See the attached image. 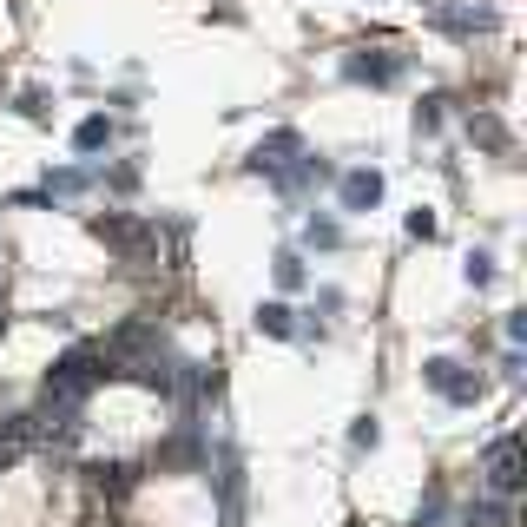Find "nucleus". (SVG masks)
Wrapping results in <instances>:
<instances>
[{
	"instance_id": "nucleus-5",
	"label": "nucleus",
	"mask_w": 527,
	"mask_h": 527,
	"mask_svg": "<svg viewBox=\"0 0 527 527\" xmlns=\"http://www.w3.org/2000/svg\"><path fill=\"white\" fill-rule=\"evenodd\" d=\"M257 330H264V336H290V310L284 304H264V310H257Z\"/></svg>"
},
{
	"instance_id": "nucleus-6",
	"label": "nucleus",
	"mask_w": 527,
	"mask_h": 527,
	"mask_svg": "<svg viewBox=\"0 0 527 527\" xmlns=\"http://www.w3.org/2000/svg\"><path fill=\"white\" fill-rule=\"evenodd\" d=\"M277 284H284V290H297V284H304V264H297V251H284V257H277Z\"/></svg>"
},
{
	"instance_id": "nucleus-3",
	"label": "nucleus",
	"mask_w": 527,
	"mask_h": 527,
	"mask_svg": "<svg viewBox=\"0 0 527 527\" xmlns=\"http://www.w3.org/2000/svg\"><path fill=\"white\" fill-rule=\"evenodd\" d=\"M514 481H521V475H514V442H495V448H488V488L508 495Z\"/></svg>"
},
{
	"instance_id": "nucleus-4",
	"label": "nucleus",
	"mask_w": 527,
	"mask_h": 527,
	"mask_svg": "<svg viewBox=\"0 0 527 527\" xmlns=\"http://www.w3.org/2000/svg\"><path fill=\"white\" fill-rule=\"evenodd\" d=\"M106 139H112V126H106V119H86V126L73 132V145H80V152H99Z\"/></svg>"
},
{
	"instance_id": "nucleus-2",
	"label": "nucleus",
	"mask_w": 527,
	"mask_h": 527,
	"mask_svg": "<svg viewBox=\"0 0 527 527\" xmlns=\"http://www.w3.org/2000/svg\"><path fill=\"white\" fill-rule=\"evenodd\" d=\"M383 198V172H343V205L350 211H369Z\"/></svg>"
},
{
	"instance_id": "nucleus-1",
	"label": "nucleus",
	"mask_w": 527,
	"mask_h": 527,
	"mask_svg": "<svg viewBox=\"0 0 527 527\" xmlns=\"http://www.w3.org/2000/svg\"><path fill=\"white\" fill-rule=\"evenodd\" d=\"M422 376H429V389H435V396H448V402H475V376H462V363H448V356H442V363H429V369H422Z\"/></svg>"
}]
</instances>
